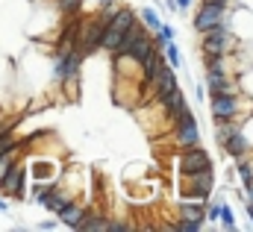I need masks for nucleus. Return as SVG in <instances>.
<instances>
[{"label": "nucleus", "instance_id": "nucleus-1", "mask_svg": "<svg viewBox=\"0 0 253 232\" xmlns=\"http://www.w3.org/2000/svg\"><path fill=\"white\" fill-rule=\"evenodd\" d=\"M233 47H236V36L230 33L227 21L200 33V50H203V56H230Z\"/></svg>", "mask_w": 253, "mask_h": 232}, {"label": "nucleus", "instance_id": "nucleus-2", "mask_svg": "<svg viewBox=\"0 0 253 232\" xmlns=\"http://www.w3.org/2000/svg\"><path fill=\"white\" fill-rule=\"evenodd\" d=\"M212 168H215V165H212V156H209L200 144L180 150L177 171H180V176H183V179H186V176H191V174H200V171H212Z\"/></svg>", "mask_w": 253, "mask_h": 232}, {"label": "nucleus", "instance_id": "nucleus-3", "mask_svg": "<svg viewBox=\"0 0 253 232\" xmlns=\"http://www.w3.org/2000/svg\"><path fill=\"white\" fill-rule=\"evenodd\" d=\"M227 21V0H203L197 15H194V33H203L215 24H224Z\"/></svg>", "mask_w": 253, "mask_h": 232}, {"label": "nucleus", "instance_id": "nucleus-4", "mask_svg": "<svg viewBox=\"0 0 253 232\" xmlns=\"http://www.w3.org/2000/svg\"><path fill=\"white\" fill-rule=\"evenodd\" d=\"M183 197H191V200H209L212 188H215V168L212 171H200V174H191L183 179Z\"/></svg>", "mask_w": 253, "mask_h": 232}, {"label": "nucleus", "instance_id": "nucleus-5", "mask_svg": "<svg viewBox=\"0 0 253 232\" xmlns=\"http://www.w3.org/2000/svg\"><path fill=\"white\" fill-rule=\"evenodd\" d=\"M27 179H30V171L18 162L9 174L0 179V191L12 200H27Z\"/></svg>", "mask_w": 253, "mask_h": 232}, {"label": "nucleus", "instance_id": "nucleus-6", "mask_svg": "<svg viewBox=\"0 0 253 232\" xmlns=\"http://www.w3.org/2000/svg\"><path fill=\"white\" fill-rule=\"evenodd\" d=\"M209 112L215 120H236L242 115V97L239 94H215L209 103Z\"/></svg>", "mask_w": 253, "mask_h": 232}, {"label": "nucleus", "instance_id": "nucleus-7", "mask_svg": "<svg viewBox=\"0 0 253 232\" xmlns=\"http://www.w3.org/2000/svg\"><path fill=\"white\" fill-rule=\"evenodd\" d=\"M100 36H103V21L94 15L88 24H80V50L83 53H94L100 50Z\"/></svg>", "mask_w": 253, "mask_h": 232}, {"label": "nucleus", "instance_id": "nucleus-8", "mask_svg": "<svg viewBox=\"0 0 253 232\" xmlns=\"http://www.w3.org/2000/svg\"><path fill=\"white\" fill-rule=\"evenodd\" d=\"M221 147L233 156V159H239V156H248L251 153V141H248V135H245V129L239 126V129H233L224 141H221Z\"/></svg>", "mask_w": 253, "mask_h": 232}, {"label": "nucleus", "instance_id": "nucleus-9", "mask_svg": "<svg viewBox=\"0 0 253 232\" xmlns=\"http://www.w3.org/2000/svg\"><path fill=\"white\" fill-rule=\"evenodd\" d=\"M206 91L215 94H239V88L233 85L230 74H206Z\"/></svg>", "mask_w": 253, "mask_h": 232}, {"label": "nucleus", "instance_id": "nucleus-10", "mask_svg": "<svg viewBox=\"0 0 253 232\" xmlns=\"http://www.w3.org/2000/svg\"><path fill=\"white\" fill-rule=\"evenodd\" d=\"M83 215H85V209L77 203V200H68L62 209L56 212V218H59V224H65L68 230H77L80 227V221H83Z\"/></svg>", "mask_w": 253, "mask_h": 232}, {"label": "nucleus", "instance_id": "nucleus-11", "mask_svg": "<svg viewBox=\"0 0 253 232\" xmlns=\"http://www.w3.org/2000/svg\"><path fill=\"white\" fill-rule=\"evenodd\" d=\"M103 227H106V218H103L100 212H88V209H85L80 227H77L74 232H103Z\"/></svg>", "mask_w": 253, "mask_h": 232}, {"label": "nucleus", "instance_id": "nucleus-12", "mask_svg": "<svg viewBox=\"0 0 253 232\" xmlns=\"http://www.w3.org/2000/svg\"><path fill=\"white\" fill-rule=\"evenodd\" d=\"M138 21L147 27V33H156V30L162 27V21H159V15H156V9H153V6H144V9H138Z\"/></svg>", "mask_w": 253, "mask_h": 232}, {"label": "nucleus", "instance_id": "nucleus-13", "mask_svg": "<svg viewBox=\"0 0 253 232\" xmlns=\"http://www.w3.org/2000/svg\"><path fill=\"white\" fill-rule=\"evenodd\" d=\"M236 174L242 179V188H245V185H253V162L248 156H239V159H236Z\"/></svg>", "mask_w": 253, "mask_h": 232}, {"label": "nucleus", "instance_id": "nucleus-14", "mask_svg": "<svg viewBox=\"0 0 253 232\" xmlns=\"http://www.w3.org/2000/svg\"><path fill=\"white\" fill-rule=\"evenodd\" d=\"M33 179H56V165H50V162H33Z\"/></svg>", "mask_w": 253, "mask_h": 232}, {"label": "nucleus", "instance_id": "nucleus-15", "mask_svg": "<svg viewBox=\"0 0 253 232\" xmlns=\"http://www.w3.org/2000/svg\"><path fill=\"white\" fill-rule=\"evenodd\" d=\"M162 56H165V65H168V68H174V71H177V68L183 65V56H180V47H177L174 41H168V44L162 47Z\"/></svg>", "mask_w": 253, "mask_h": 232}, {"label": "nucleus", "instance_id": "nucleus-16", "mask_svg": "<svg viewBox=\"0 0 253 232\" xmlns=\"http://www.w3.org/2000/svg\"><path fill=\"white\" fill-rule=\"evenodd\" d=\"M206 74H227V56H203Z\"/></svg>", "mask_w": 253, "mask_h": 232}, {"label": "nucleus", "instance_id": "nucleus-17", "mask_svg": "<svg viewBox=\"0 0 253 232\" xmlns=\"http://www.w3.org/2000/svg\"><path fill=\"white\" fill-rule=\"evenodd\" d=\"M168 41H174V27L162 24V27H159V30L153 33V47H159V50H162V47H165Z\"/></svg>", "mask_w": 253, "mask_h": 232}, {"label": "nucleus", "instance_id": "nucleus-18", "mask_svg": "<svg viewBox=\"0 0 253 232\" xmlns=\"http://www.w3.org/2000/svg\"><path fill=\"white\" fill-rule=\"evenodd\" d=\"M18 156H21V147H18V150H12V153H3V156H0V179L9 174L15 165H18Z\"/></svg>", "mask_w": 253, "mask_h": 232}, {"label": "nucleus", "instance_id": "nucleus-19", "mask_svg": "<svg viewBox=\"0 0 253 232\" xmlns=\"http://www.w3.org/2000/svg\"><path fill=\"white\" fill-rule=\"evenodd\" d=\"M218 221H221V227L227 232H236V215H233V209L227 206V203H221V212H218Z\"/></svg>", "mask_w": 253, "mask_h": 232}, {"label": "nucleus", "instance_id": "nucleus-20", "mask_svg": "<svg viewBox=\"0 0 253 232\" xmlns=\"http://www.w3.org/2000/svg\"><path fill=\"white\" fill-rule=\"evenodd\" d=\"M18 147H21V141H18L12 132H3V135H0V156H3V153H12V150H18Z\"/></svg>", "mask_w": 253, "mask_h": 232}, {"label": "nucleus", "instance_id": "nucleus-21", "mask_svg": "<svg viewBox=\"0 0 253 232\" xmlns=\"http://www.w3.org/2000/svg\"><path fill=\"white\" fill-rule=\"evenodd\" d=\"M103 232H132V224H129V221H115V218L109 221V218H106Z\"/></svg>", "mask_w": 253, "mask_h": 232}, {"label": "nucleus", "instance_id": "nucleus-22", "mask_svg": "<svg viewBox=\"0 0 253 232\" xmlns=\"http://www.w3.org/2000/svg\"><path fill=\"white\" fill-rule=\"evenodd\" d=\"M56 6L62 9L65 15H77L83 9V0H56Z\"/></svg>", "mask_w": 253, "mask_h": 232}, {"label": "nucleus", "instance_id": "nucleus-23", "mask_svg": "<svg viewBox=\"0 0 253 232\" xmlns=\"http://www.w3.org/2000/svg\"><path fill=\"white\" fill-rule=\"evenodd\" d=\"M218 212H221V203H212V206H206V215H203V221H218Z\"/></svg>", "mask_w": 253, "mask_h": 232}, {"label": "nucleus", "instance_id": "nucleus-24", "mask_svg": "<svg viewBox=\"0 0 253 232\" xmlns=\"http://www.w3.org/2000/svg\"><path fill=\"white\" fill-rule=\"evenodd\" d=\"M56 227H59V218H56V221H42V224H39V230H44V232L56 230Z\"/></svg>", "mask_w": 253, "mask_h": 232}, {"label": "nucleus", "instance_id": "nucleus-25", "mask_svg": "<svg viewBox=\"0 0 253 232\" xmlns=\"http://www.w3.org/2000/svg\"><path fill=\"white\" fill-rule=\"evenodd\" d=\"M191 6H194V0H177V12H186Z\"/></svg>", "mask_w": 253, "mask_h": 232}, {"label": "nucleus", "instance_id": "nucleus-26", "mask_svg": "<svg viewBox=\"0 0 253 232\" xmlns=\"http://www.w3.org/2000/svg\"><path fill=\"white\" fill-rule=\"evenodd\" d=\"M165 6H168V12H177V0H165Z\"/></svg>", "mask_w": 253, "mask_h": 232}, {"label": "nucleus", "instance_id": "nucleus-27", "mask_svg": "<svg viewBox=\"0 0 253 232\" xmlns=\"http://www.w3.org/2000/svg\"><path fill=\"white\" fill-rule=\"evenodd\" d=\"M3 132H12V126H9L6 120H0V135H3Z\"/></svg>", "mask_w": 253, "mask_h": 232}, {"label": "nucleus", "instance_id": "nucleus-28", "mask_svg": "<svg viewBox=\"0 0 253 232\" xmlns=\"http://www.w3.org/2000/svg\"><path fill=\"white\" fill-rule=\"evenodd\" d=\"M0 212H9V203H6L3 197H0Z\"/></svg>", "mask_w": 253, "mask_h": 232}, {"label": "nucleus", "instance_id": "nucleus-29", "mask_svg": "<svg viewBox=\"0 0 253 232\" xmlns=\"http://www.w3.org/2000/svg\"><path fill=\"white\" fill-rule=\"evenodd\" d=\"M248 215H251V221H253V203H248Z\"/></svg>", "mask_w": 253, "mask_h": 232}]
</instances>
